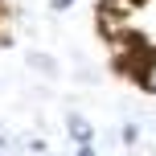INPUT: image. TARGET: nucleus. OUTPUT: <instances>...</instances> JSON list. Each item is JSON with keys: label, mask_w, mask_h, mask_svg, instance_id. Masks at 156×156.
<instances>
[{"label": "nucleus", "mask_w": 156, "mask_h": 156, "mask_svg": "<svg viewBox=\"0 0 156 156\" xmlns=\"http://www.w3.org/2000/svg\"><path fill=\"white\" fill-rule=\"evenodd\" d=\"M66 127H70V136H74L78 144H90V136H94V132H90V123H86L82 115H66Z\"/></svg>", "instance_id": "obj_1"}, {"label": "nucleus", "mask_w": 156, "mask_h": 156, "mask_svg": "<svg viewBox=\"0 0 156 156\" xmlns=\"http://www.w3.org/2000/svg\"><path fill=\"white\" fill-rule=\"evenodd\" d=\"M140 82H144V90H152V94H156V49L148 54V62H144V74H140Z\"/></svg>", "instance_id": "obj_2"}, {"label": "nucleus", "mask_w": 156, "mask_h": 156, "mask_svg": "<svg viewBox=\"0 0 156 156\" xmlns=\"http://www.w3.org/2000/svg\"><path fill=\"white\" fill-rule=\"evenodd\" d=\"M29 66H37L41 74H54V58H49V54H33V58H29Z\"/></svg>", "instance_id": "obj_3"}, {"label": "nucleus", "mask_w": 156, "mask_h": 156, "mask_svg": "<svg viewBox=\"0 0 156 156\" xmlns=\"http://www.w3.org/2000/svg\"><path fill=\"white\" fill-rule=\"evenodd\" d=\"M136 140H140V127L127 123V127H123V144H136Z\"/></svg>", "instance_id": "obj_4"}, {"label": "nucleus", "mask_w": 156, "mask_h": 156, "mask_svg": "<svg viewBox=\"0 0 156 156\" xmlns=\"http://www.w3.org/2000/svg\"><path fill=\"white\" fill-rule=\"evenodd\" d=\"M49 4H54V12H62V8H70L74 0H49Z\"/></svg>", "instance_id": "obj_5"}]
</instances>
